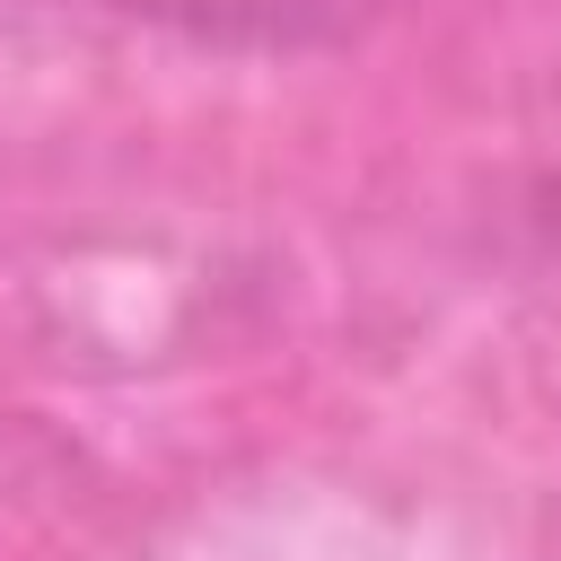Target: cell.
Wrapping results in <instances>:
<instances>
[{"label":"cell","instance_id":"obj_2","mask_svg":"<svg viewBox=\"0 0 561 561\" xmlns=\"http://www.w3.org/2000/svg\"><path fill=\"white\" fill-rule=\"evenodd\" d=\"M535 228H543V237H552V245H561V175H552V184H543V193H535Z\"/></svg>","mask_w":561,"mask_h":561},{"label":"cell","instance_id":"obj_1","mask_svg":"<svg viewBox=\"0 0 561 561\" xmlns=\"http://www.w3.org/2000/svg\"><path fill=\"white\" fill-rule=\"evenodd\" d=\"M96 9L158 26L175 44H202V53L289 61V53H342V44L377 35L403 0H96Z\"/></svg>","mask_w":561,"mask_h":561}]
</instances>
